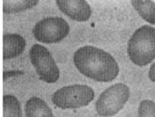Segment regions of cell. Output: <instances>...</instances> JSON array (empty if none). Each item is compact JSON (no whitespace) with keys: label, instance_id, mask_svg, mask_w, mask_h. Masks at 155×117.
Masks as SVG:
<instances>
[{"label":"cell","instance_id":"cell-4","mask_svg":"<svg viewBox=\"0 0 155 117\" xmlns=\"http://www.w3.org/2000/svg\"><path fill=\"white\" fill-rule=\"evenodd\" d=\"M129 97V87L123 83H116L100 94L95 103V109L100 116H113L123 109Z\"/></svg>","mask_w":155,"mask_h":117},{"label":"cell","instance_id":"cell-8","mask_svg":"<svg viewBox=\"0 0 155 117\" xmlns=\"http://www.w3.org/2000/svg\"><path fill=\"white\" fill-rule=\"evenodd\" d=\"M26 41L18 34L3 35V60H10L20 56L25 50Z\"/></svg>","mask_w":155,"mask_h":117},{"label":"cell","instance_id":"cell-6","mask_svg":"<svg viewBox=\"0 0 155 117\" xmlns=\"http://www.w3.org/2000/svg\"><path fill=\"white\" fill-rule=\"evenodd\" d=\"M69 32L68 22L59 17H50L39 21L32 31L37 41L47 44L60 42L68 36Z\"/></svg>","mask_w":155,"mask_h":117},{"label":"cell","instance_id":"cell-14","mask_svg":"<svg viewBox=\"0 0 155 117\" xmlns=\"http://www.w3.org/2000/svg\"><path fill=\"white\" fill-rule=\"evenodd\" d=\"M148 78L152 82L155 83V63H153L150 66L148 72Z\"/></svg>","mask_w":155,"mask_h":117},{"label":"cell","instance_id":"cell-1","mask_svg":"<svg viewBox=\"0 0 155 117\" xmlns=\"http://www.w3.org/2000/svg\"><path fill=\"white\" fill-rule=\"evenodd\" d=\"M73 61L80 73L99 82L112 81L120 72V67L114 57L93 46L78 49L73 56Z\"/></svg>","mask_w":155,"mask_h":117},{"label":"cell","instance_id":"cell-7","mask_svg":"<svg viewBox=\"0 0 155 117\" xmlns=\"http://www.w3.org/2000/svg\"><path fill=\"white\" fill-rule=\"evenodd\" d=\"M56 5L62 13L74 21H87L91 16V8L86 1L58 0Z\"/></svg>","mask_w":155,"mask_h":117},{"label":"cell","instance_id":"cell-10","mask_svg":"<svg viewBox=\"0 0 155 117\" xmlns=\"http://www.w3.org/2000/svg\"><path fill=\"white\" fill-rule=\"evenodd\" d=\"M140 16L151 24H155V2L153 1H131Z\"/></svg>","mask_w":155,"mask_h":117},{"label":"cell","instance_id":"cell-2","mask_svg":"<svg viewBox=\"0 0 155 117\" xmlns=\"http://www.w3.org/2000/svg\"><path fill=\"white\" fill-rule=\"evenodd\" d=\"M129 60L138 66H146L155 59V28L143 25L137 29L128 42Z\"/></svg>","mask_w":155,"mask_h":117},{"label":"cell","instance_id":"cell-12","mask_svg":"<svg viewBox=\"0 0 155 117\" xmlns=\"http://www.w3.org/2000/svg\"><path fill=\"white\" fill-rule=\"evenodd\" d=\"M39 1H3V12L5 14L17 13L34 8Z\"/></svg>","mask_w":155,"mask_h":117},{"label":"cell","instance_id":"cell-3","mask_svg":"<svg viewBox=\"0 0 155 117\" xmlns=\"http://www.w3.org/2000/svg\"><path fill=\"white\" fill-rule=\"evenodd\" d=\"M94 97V91L90 86L72 84L55 91L52 96V102L60 109H76L87 106Z\"/></svg>","mask_w":155,"mask_h":117},{"label":"cell","instance_id":"cell-11","mask_svg":"<svg viewBox=\"0 0 155 117\" xmlns=\"http://www.w3.org/2000/svg\"><path fill=\"white\" fill-rule=\"evenodd\" d=\"M3 117H21L22 110L20 102L13 95L3 96Z\"/></svg>","mask_w":155,"mask_h":117},{"label":"cell","instance_id":"cell-9","mask_svg":"<svg viewBox=\"0 0 155 117\" xmlns=\"http://www.w3.org/2000/svg\"><path fill=\"white\" fill-rule=\"evenodd\" d=\"M25 111L26 117H54L48 104L37 97H31L27 100Z\"/></svg>","mask_w":155,"mask_h":117},{"label":"cell","instance_id":"cell-13","mask_svg":"<svg viewBox=\"0 0 155 117\" xmlns=\"http://www.w3.org/2000/svg\"><path fill=\"white\" fill-rule=\"evenodd\" d=\"M138 117H155V103L153 100H144L138 109Z\"/></svg>","mask_w":155,"mask_h":117},{"label":"cell","instance_id":"cell-5","mask_svg":"<svg viewBox=\"0 0 155 117\" xmlns=\"http://www.w3.org/2000/svg\"><path fill=\"white\" fill-rule=\"evenodd\" d=\"M30 59L40 79L48 84L56 83L60 72L50 52L41 44H34L29 52Z\"/></svg>","mask_w":155,"mask_h":117}]
</instances>
